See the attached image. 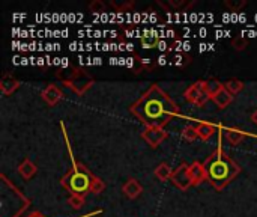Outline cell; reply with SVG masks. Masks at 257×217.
Instances as JSON below:
<instances>
[{
	"instance_id": "cell-1",
	"label": "cell",
	"mask_w": 257,
	"mask_h": 217,
	"mask_svg": "<svg viewBox=\"0 0 257 217\" xmlns=\"http://www.w3.org/2000/svg\"><path fill=\"white\" fill-rule=\"evenodd\" d=\"M130 110L146 127H158V128H163L176 115H179V107L157 85H152L130 107Z\"/></svg>"
},
{
	"instance_id": "cell-2",
	"label": "cell",
	"mask_w": 257,
	"mask_h": 217,
	"mask_svg": "<svg viewBox=\"0 0 257 217\" xmlns=\"http://www.w3.org/2000/svg\"><path fill=\"white\" fill-rule=\"evenodd\" d=\"M223 130H226V128H224L223 124H220V130H218V148H217V151L205 163V168H206V172H208V181L217 190H223L241 172V168L229 156H226L223 153V145H221Z\"/></svg>"
},
{
	"instance_id": "cell-3",
	"label": "cell",
	"mask_w": 257,
	"mask_h": 217,
	"mask_svg": "<svg viewBox=\"0 0 257 217\" xmlns=\"http://www.w3.org/2000/svg\"><path fill=\"white\" fill-rule=\"evenodd\" d=\"M71 160H72V169H69V172L60 180L62 186L69 190L72 195H80L84 196L87 192H90V186L92 181L96 178L93 177L86 166H83L81 163H77L71 154Z\"/></svg>"
},
{
	"instance_id": "cell-4",
	"label": "cell",
	"mask_w": 257,
	"mask_h": 217,
	"mask_svg": "<svg viewBox=\"0 0 257 217\" xmlns=\"http://www.w3.org/2000/svg\"><path fill=\"white\" fill-rule=\"evenodd\" d=\"M62 82H63L65 86L71 88L78 95L84 94L93 83V80L86 73H83L81 69H71Z\"/></svg>"
},
{
	"instance_id": "cell-5",
	"label": "cell",
	"mask_w": 257,
	"mask_h": 217,
	"mask_svg": "<svg viewBox=\"0 0 257 217\" xmlns=\"http://www.w3.org/2000/svg\"><path fill=\"white\" fill-rule=\"evenodd\" d=\"M188 169H190V165L181 163V166H179L176 171H173V174H172V180H170V181H172L178 189H181V190H187V189H190V187L193 186V181H191V178H190Z\"/></svg>"
},
{
	"instance_id": "cell-6",
	"label": "cell",
	"mask_w": 257,
	"mask_h": 217,
	"mask_svg": "<svg viewBox=\"0 0 257 217\" xmlns=\"http://www.w3.org/2000/svg\"><path fill=\"white\" fill-rule=\"evenodd\" d=\"M167 137V133L164 131V128H158V127H146L142 133V139L151 147V148H157L161 145V142Z\"/></svg>"
},
{
	"instance_id": "cell-7",
	"label": "cell",
	"mask_w": 257,
	"mask_h": 217,
	"mask_svg": "<svg viewBox=\"0 0 257 217\" xmlns=\"http://www.w3.org/2000/svg\"><path fill=\"white\" fill-rule=\"evenodd\" d=\"M190 178L193 181V186H200L202 183L208 181V172H206V168L205 165L199 163V162H194L193 165H190Z\"/></svg>"
},
{
	"instance_id": "cell-8",
	"label": "cell",
	"mask_w": 257,
	"mask_h": 217,
	"mask_svg": "<svg viewBox=\"0 0 257 217\" xmlns=\"http://www.w3.org/2000/svg\"><path fill=\"white\" fill-rule=\"evenodd\" d=\"M205 83H206V82H203V80H199V82L193 83V85L185 91V94H184L185 101H187V103H191V104H196L197 98H199L200 94L205 91Z\"/></svg>"
},
{
	"instance_id": "cell-9",
	"label": "cell",
	"mask_w": 257,
	"mask_h": 217,
	"mask_svg": "<svg viewBox=\"0 0 257 217\" xmlns=\"http://www.w3.org/2000/svg\"><path fill=\"white\" fill-rule=\"evenodd\" d=\"M62 91L56 86V85H48L44 91H42V98L45 103H48L50 106L57 104L62 100Z\"/></svg>"
},
{
	"instance_id": "cell-10",
	"label": "cell",
	"mask_w": 257,
	"mask_h": 217,
	"mask_svg": "<svg viewBox=\"0 0 257 217\" xmlns=\"http://www.w3.org/2000/svg\"><path fill=\"white\" fill-rule=\"evenodd\" d=\"M220 130V124H212V122H200L197 125V134H199V139L202 140H209L215 133H218Z\"/></svg>"
},
{
	"instance_id": "cell-11",
	"label": "cell",
	"mask_w": 257,
	"mask_h": 217,
	"mask_svg": "<svg viewBox=\"0 0 257 217\" xmlns=\"http://www.w3.org/2000/svg\"><path fill=\"white\" fill-rule=\"evenodd\" d=\"M248 136H253L257 139V134H253V133H247V131H241L238 128H226V139L229 143L232 145H238L241 143L242 139L248 137Z\"/></svg>"
},
{
	"instance_id": "cell-12",
	"label": "cell",
	"mask_w": 257,
	"mask_h": 217,
	"mask_svg": "<svg viewBox=\"0 0 257 217\" xmlns=\"http://www.w3.org/2000/svg\"><path fill=\"white\" fill-rule=\"evenodd\" d=\"M18 86H20V82L17 79H14L11 74H5L0 80V91L3 95L12 94L15 89H18Z\"/></svg>"
},
{
	"instance_id": "cell-13",
	"label": "cell",
	"mask_w": 257,
	"mask_h": 217,
	"mask_svg": "<svg viewBox=\"0 0 257 217\" xmlns=\"http://www.w3.org/2000/svg\"><path fill=\"white\" fill-rule=\"evenodd\" d=\"M142 190H143L142 184H140L137 180H134V178L128 180V181L123 184V187H122V192H123L130 199H136V198L142 193Z\"/></svg>"
},
{
	"instance_id": "cell-14",
	"label": "cell",
	"mask_w": 257,
	"mask_h": 217,
	"mask_svg": "<svg viewBox=\"0 0 257 217\" xmlns=\"http://www.w3.org/2000/svg\"><path fill=\"white\" fill-rule=\"evenodd\" d=\"M212 101L215 103V106H217L218 109H226V107L233 101V95L224 88L223 91H220V92L212 98Z\"/></svg>"
},
{
	"instance_id": "cell-15",
	"label": "cell",
	"mask_w": 257,
	"mask_h": 217,
	"mask_svg": "<svg viewBox=\"0 0 257 217\" xmlns=\"http://www.w3.org/2000/svg\"><path fill=\"white\" fill-rule=\"evenodd\" d=\"M36 171H38V168H36L29 159H26V160L18 166V174H20L24 180H30V178L36 174Z\"/></svg>"
},
{
	"instance_id": "cell-16",
	"label": "cell",
	"mask_w": 257,
	"mask_h": 217,
	"mask_svg": "<svg viewBox=\"0 0 257 217\" xmlns=\"http://www.w3.org/2000/svg\"><path fill=\"white\" fill-rule=\"evenodd\" d=\"M224 89V85L221 83V82H218V80H208L206 83H205V92L211 97V100L220 92V91H223Z\"/></svg>"
},
{
	"instance_id": "cell-17",
	"label": "cell",
	"mask_w": 257,
	"mask_h": 217,
	"mask_svg": "<svg viewBox=\"0 0 257 217\" xmlns=\"http://www.w3.org/2000/svg\"><path fill=\"white\" fill-rule=\"evenodd\" d=\"M155 177L160 180V181H167V180H172V174H173V171H172V168L167 165V163H161L160 166H157V169H155Z\"/></svg>"
},
{
	"instance_id": "cell-18",
	"label": "cell",
	"mask_w": 257,
	"mask_h": 217,
	"mask_svg": "<svg viewBox=\"0 0 257 217\" xmlns=\"http://www.w3.org/2000/svg\"><path fill=\"white\" fill-rule=\"evenodd\" d=\"M224 88L232 94V95H236L238 92H241L244 89V83L241 80H236V79H232L229 82H226Z\"/></svg>"
},
{
	"instance_id": "cell-19",
	"label": "cell",
	"mask_w": 257,
	"mask_h": 217,
	"mask_svg": "<svg viewBox=\"0 0 257 217\" xmlns=\"http://www.w3.org/2000/svg\"><path fill=\"white\" fill-rule=\"evenodd\" d=\"M157 33L152 32V36H142V44H143V48H154L158 45V39H157Z\"/></svg>"
},
{
	"instance_id": "cell-20",
	"label": "cell",
	"mask_w": 257,
	"mask_h": 217,
	"mask_svg": "<svg viewBox=\"0 0 257 217\" xmlns=\"http://www.w3.org/2000/svg\"><path fill=\"white\" fill-rule=\"evenodd\" d=\"M182 137L187 139V140H196L199 139V134H197V127H193V125H188L184 128L182 131Z\"/></svg>"
},
{
	"instance_id": "cell-21",
	"label": "cell",
	"mask_w": 257,
	"mask_h": 217,
	"mask_svg": "<svg viewBox=\"0 0 257 217\" xmlns=\"http://www.w3.org/2000/svg\"><path fill=\"white\" fill-rule=\"evenodd\" d=\"M69 205L74 208V210H80L83 205H84V196H80V195H71L69 199H68Z\"/></svg>"
},
{
	"instance_id": "cell-22",
	"label": "cell",
	"mask_w": 257,
	"mask_h": 217,
	"mask_svg": "<svg viewBox=\"0 0 257 217\" xmlns=\"http://www.w3.org/2000/svg\"><path fill=\"white\" fill-rule=\"evenodd\" d=\"M224 5H226L230 11L238 12V11H241V9L247 5V2H245V0H236V2H233V0H226Z\"/></svg>"
},
{
	"instance_id": "cell-23",
	"label": "cell",
	"mask_w": 257,
	"mask_h": 217,
	"mask_svg": "<svg viewBox=\"0 0 257 217\" xmlns=\"http://www.w3.org/2000/svg\"><path fill=\"white\" fill-rule=\"evenodd\" d=\"M105 3L104 2H101V0H93L90 5H89V9L96 15V14H101V12H104L105 11Z\"/></svg>"
},
{
	"instance_id": "cell-24",
	"label": "cell",
	"mask_w": 257,
	"mask_h": 217,
	"mask_svg": "<svg viewBox=\"0 0 257 217\" xmlns=\"http://www.w3.org/2000/svg\"><path fill=\"white\" fill-rule=\"evenodd\" d=\"M247 44H248V41H247L244 36H236V38H233V41H232V47H233L235 50H238V51L245 50Z\"/></svg>"
},
{
	"instance_id": "cell-25",
	"label": "cell",
	"mask_w": 257,
	"mask_h": 217,
	"mask_svg": "<svg viewBox=\"0 0 257 217\" xmlns=\"http://www.w3.org/2000/svg\"><path fill=\"white\" fill-rule=\"evenodd\" d=\"M105 189V184L99 180V178H95L93 181H92V186H90V192L93 193V195H99L102 190Z\"/></svg>"
},
{
	"instance_id": "cell-26",
	"label": "cell",
	"mask_w": 257,
	"mask_h": 217,
	"mask_svg": "<svg viewBox=\"0 0 257 217\" xmlns=\"http://www.w3.org/2000/svg\"><path fill=\"white\" fill-rule=\"evenodd\" d=\"M175 65H178V66H185V65H188L190 63V60H191V57L188 56V54H185V53H181V54H176L175 56Z\"/></svg>"
},
{
	"instance_id": "cell-27",
	"label": "cell",
	"mask_w": 257,
	"mask_h": 217,
	"mask_svg": "<svg viewBox=\"0 0 257 217\" xmlns=\"http://www.w3.org/2000/svg\"><path fill=\"white\" fill-rule=\"evenodd\" d=\"M209 100H211V97H209V95H208V94L203 91V92L200 94V97L197 98V101H196V104H194V106H197V107H203V106H205V104H206Z\"/></svg>"
},
{
	"instance_id": "cell-28",
	"label": "cell",
	"mask_w": 257,
	"mask_h": 217,
	"mask_svg": "<svg viewBox=\"0 0 257 217\" xmlns=\"http://www.w3.org/2000/svg\"><path fill=\"white\" fill-rule=\"evenodd\" d=\"M157 47H158V50H160V51H164V50L170 48V47L167 45V42H166V41H158V45H157Z\"/></svg>"
},
{
	"instance_id": "cell-29",
	"label": "cell",
	"mask_w": 257,
	"mask_h": 217,
	"mask_svg": "<svg viewBox=\"0 0 257 217\" xmlns=\"http://www.w3.org/2000/svg\"><path fill=\"white\" fill-rule=\"evenodd\" d=\"M166 63H167V57H166L164 54L160 56V57H158V65H166Z\"/></svg>"
},
{
	"instance_id": "cell-30",
	"label": "cell",
	"mask_w": 257,
	"mask_h": 217,
	"mask_svg": "<svg viewBox=\"0 0 257 217\" xmlns=\"http://www.w3.org/2000/svg\"><path fill=\"white\" fill-rule=\"evenodd\" d=\"M251 121H253V122L257 125V110L253 112V115H251Z\"/></svg>"
},
{
	"instance_id": "cell-31",
	"label": "cell",
	"mask_w": 257,
	"mask_h": 217,
	"mask_svg": "<svg viewBox=\"0 0 257 217\" xmlns=\"http://www.w3.org/2000/svg\"><path fill=\"white\" fill-rule=\"evenodd\" d=\"M60 65H62L63 68H66V66H68V59H66V57H63V59H62V62H60Z\"/></svg>"
},
{
	"instance_id": "cell-32",
	"label": "cell",
	"mask_w": 257,
	"mask_h": 217,
	"mask_svg": "<svg viewBox=\"0 0 257 217\" xmlns=\"http://www.w3.org/2000/svg\"><path fill=\"white\" fill-rule=\"evenodd\" d=\"M93 63H95V65H101V63H102V62H101V57H95V59H93Z\"/></svg>"
},
{
	"instance_id": "cell-33",
	"label": "cell",
	"mask_w": 257,
	"mask_h": 217,
	"mask_svg": "<svg viewBox=\"0 0 257 217\" xmlns=\"http://www.w3.org/2000/svg\"><path fill=\"white\" fill-rule=\"evenodd\" d=\"M44 60H45V59H42V57H38V65H41V66H42V65L45 63Z\"/></svg>"
},
{
	"instance_id": "cell-34",
	"label": "cell",
	"mask_w": 257,
	"mask_h": 217,
	"mask_svg": "<svg viewBox=\"0 0 257 217\" xmlns=\"http://www.w3.org/2000/svg\"><path fill=\"white\" fill-rule=\"evenodd\" d=\"M53 60H54V62H53L54 65H60V62H62V59H59V57H56V59H53Z\"/></svg>"
},
{
	"instance_id": "cell-35",
	"label": "cell",
	"mask_w": 257,
	"mask_h": 217,
	"mask_svg": "<svg viewBox=\"0 0 257 217\" xmlns=\"http://www.w3.org/2000/svg\"><path fill=\"white\" fill-rule=\"evenodd\" d=\"M29 217H44V216H42L41 213H36V211H35V213H32Z\"/></svg>"
},
{
	"instance_id": "cell-36",
	"label": "cell",
	"mask_w": 257,
	"mask_h": 217,
	"mask_svg": "<svg viewBox=\"0 0 257 217\" xmlns=\"http://www.w3.org/2000/svg\"><path fill=\"white\" fill-rule=\"evenodd\" d=\"M205 50H206V45H205V44H202V45H200V51H205Z\"/></svg>"
},
{
	"instance_id": "cell-37",
	"label": "cell",
	"mask_w": 257,
	"mask_h": 217,
	"mask_svg": "<svg viewBox=\"0 0 257 217\" xmlns=\"http://www.w3.org/2000/svg\"><path fill=\"white\" fill-rule=\"evenodd\" d=\"M27 63H29V62H27V59H26V57H24V59H23V60H21V65H27Z\"/></svg>"
}]
</instances>
